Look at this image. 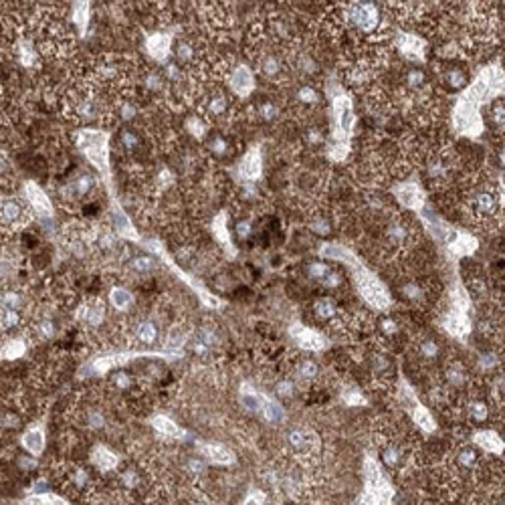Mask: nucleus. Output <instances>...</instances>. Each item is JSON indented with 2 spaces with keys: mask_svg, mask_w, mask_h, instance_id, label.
Returning <instances> with one entry per match:
<instances>
[{
  "mask_svg": "<svg viewBox=\"0 0 505 505\" xmlns=\"http://www.w3.org/2000/svg\"><path fill=\"white\" fill-rule=\"evenodd\" d=\"M459 160L455 152H451V148H437L435 152H430V156L426 158V178L428 184L435 190H445L451 186L455 172H457Z\"/></svg>",
  "mask_w": 505,
  "mask_h": 505,
  "instance_id": "obj_11",
  "label": "nucleus"
},
{
  "mask_svg": "<svg viewBox=\"0 0 505 505\" xmlns=\"http://www.w3.org/2000/svg\"><path fill=\"white\" fill-rule=\"evenodd\" d=\"M285 459L293 461L303 469H309L321 453V441L314 428L293 426L285 433Z\"/></svg>",
  "mask_w": 505,
  "mask_h": 505,
  "instance_id": "obj_7",
  "label": "nucleus"
},
{
  "mask_svg": "<svg viewBox=\"0 0 505 505\" xmlns=\"http://www.w3.org/2000/svg\"><path fill=\"white\" fill-rule=\"evenodd\" d=\"M340 398L346 402L347 407H366L368 404V400L364 398V395L358 390V388H344L342 392H340Z\"/></svg>",
  "mask_w": 505,
  "mask_h": 505,
  "instance_id": "obj_54",
  "label": "nucleus"
},
{
  "mask_svg": "<svg viewBox=\"0 0 505 505\" xmlns=\"http://www.w3.org/2000/svg\"><path fill=\"white\" fill-rule=\"evenodd\" d=\"M396 51L407 59V61H423L426 57V49H428V41L418 37V34H411V32H402L395 39Z\"/></svg>",
  "mask_w": 505,
  "mask_h": 505,
  "instance_id": "obj_24",
  "label": "nucleus"
},
{
  "mask_svg": "<svg viewBox=\"0 0 505 505\" xmlns=\"http://www.w3.org/2000/svg\"><path fill=\"white\" fill-rule=\"evenodd\" d=\"M435 71L439 73L441 81L449 87V89H455L461 91L469 85V77L465 73L463 67L455 65V61H445V63H435Z\"/></svg>",
  "mask_w": 505,
  "mask_h": 505,
  "instance_id": "obj_28",
  "label": "nucleus"
},
{
  "mask_svg": "<svg viewBox=\"0 0 505 505\" xmlns=\"http://www.w3.org/2000/svg\"><path fill=\"white\" fill-rule=\"evenodd\" d=\"M305 142L307 146H319V143L326 142V136H324V132L319 129V127H307V132H305Z\"/></svg>",
  "mask_w": 505,
  "mask_h": 505,
  "instance_id": "obj_59",
  "label": "nucleus"
},
{
  "mask_svg": "<svg viewBox=\"0 0 505 505\" xmlns=\"http://www.w3.org/2000/svg\"><path fill=\"white\" fill-rule=\"evenodd\" d=\"M356 129V111L352 97L338 91L332 99V142L328 146V156L333 162H342L350 154V140Z\"/></svg>",
  "mask_w": 505,
  "mask_h": 505,
  "instance_id": "obj_5",
  "label": "nucleus"
},
{
  "mask_svg": "<svg viewBox=\"0 0 505 505\" xmlns=\"http://www.w3.org/2000/svg\"><path fill=\"white\" fill-rule=\"evenodd\" d=\"M129 338H132L134 346H158L160 340H162V326L158 324V319H154V317H140L138 321H134Z\"/></svg>",
  "mask_w": 505,
  "mask_h": 505,
  "instance_id": "obj_20",
  "label": "nucleus"
},
{
  "mask_svg": "<svg viewBox=\"0 0 505 505\" xmlns=\"http://www.w3.org/2000/svg\"><path fill=\"white\" fill-rule=\"evenodd\" d=\"M75 143L83 156L106 178H110V134L101 129H79L75 134Z\"/></svg>",
  "mask_w": 505,
  "mask_h": 505,
  "instance_id": "obj_10",
  "label": "nucleus"
},
{
  "mask_svg": "<svg viewBox=\"0 0 505 505\" xmlns=\"http://www.w3.org/2000/svg\"><path fill=\"white\" fill-rule=\"evenodd\" d=\"M186 505H215L206 495L203 493H192V497L186 499Z\"/></svg>",
  "mask_w": 505,
  "mask_h": 505,
  "instance_id": "obj_62",
  "label": "nucleus"
},
{
  "mask_svg": "<svg viewBox=\"0 0 505 505\" xmlns=\"http://www.w3.org/2000/svg\"><path fill=\"white\" fill-rule=\"evenodd\" d=\"M25 196H27V203L31 206V210H34L39 217H43V219H51L53 217V203L47 196V192L41 186H37L34 182H27Z\"/></svg>",
  "mask_w": 505,
  "mask_h": 505,
  "instance_id": "obj_30",
  "label": "nucleus"
},
{
  "mask_svg": "<svg viewBox=\"0 0 505 505\" xmlns=\"http://www.w3.org/2000/svg\"><path fill=\"white\" fill-rule=\"evenodd\" d=\"M332 271V267L328 265V263H321V261H314V263H309L307 265V277L309 279H314V281H324L326 277H328V273Z\"/></svg>",
  "mask_w": 505,
  "mask_h": 505,
  "instance_id": "obj_57",
  "label": "nucleus"
},
{
  "mask_svg": "<svg viewBox=\"0 0 505 505\" xmlns=\"http://www.w3.org/2000/svg\"><path fill=\"white\" fill-rule=\"evenodd\" d=\"M504 101H501V99H493L490 103V120L499 132H504Z\"/></svg>",
  "mask_w": 505,
  "mask_h": 505,
  "instance_id": "obj_55",
  "label": "nucleus"
},
{
  "mask_svg": "<svg viewBox=\"0 0 505 505\" xmlns=\"http://www.w3.org/2000/svg\"><path fill=\"white\" fill-rule=\"evenodd\" d=\"M378 457L380 463L392 471L395 475H407L412 471L416 457H418V445L402 426L386 425L378 430Z\"/></svg>",
  "mask_w": 505,
  "mask_h": 505,
  "instance_id": "obj_3",
  "label": "nucleus"
},
{
  "mask_svg": "<svg viewBox=\"0 0 505 505\" xmlns=\"http://www.w3.org/2000/svg\"><path fill=\"white\" fill-rule=\"evenodd\" d=\"M261 421L267 423L271 426L283 425L285 421V409L281 407L279 400H275L273 396H269L263 392V404H261V412H259Z\"/></svg>",
  "mask_w": 505,
  "mask_h": 505,
  "instance_id": "obj_36",
  "label": "nucleus"
},
{
  "mask_svg": "<svg viewBox=\"0 0 505 505\" xmlns=\"http://www.w3.org/2000/svg\"><path fill=\"white\" fill-rule=\"evenodd\" d=\"M156 269V261L148 255H136L127 261V271L134 275H150Z\"/></svg>",
  "mask_w": 505,
  "mask_h": 505,
  "instance_id": "obj_45",
  "label": "nucleus"
},
{
  "mask_svg": "<svg viewBox=\"0 0 505 505\" xmlns=\"http://www.w3.org/2000/svg\"><path fill=\"white\" fill-rule=\"evenodd\" d=\"M226 85H229V91L235 94L241 99L249 97L257 87V81H255V73L249 65L238 63L235 65L229 73H226Z\"/></svg>",
  "mask_w": 505,
  "mask_h": 505,
  "instance_id": "obj_22",
  "label": "nucleus"
},
{
  "mask_svg": "<svg viewBox=\"0 0 505 505\" xmlns=\"http://www.w3.org/2000/svg\"><path fill=\"white\" fill-rule=\"evenodd\" d=\"M235 233H237V237L241 241H247V238L252 235V222L251 219H243V221L237 222V226H235Z\"/></svg>",
  "mask_w": 505,
  "mask_h": 505,
  "instance_id": "obj_60",
  "label": "nucleus"
},
{
  "mask_svg": "<svg viewBox=\"0 0 505 505\" xmlns=\"http://www.w3.org/2000/svg\"><path fill=\"white\" fill-rule=\"evenodd\" d=\"M75 317L81 326H85L87 330H97L103 319H106V305L99 298H89V300L81 301V305L75 312Z\"/></svg>",
  "mask_w": 505,
  "mask_h": 505,
  "instance_id": "obj_26",
  "label": "nucleus"
},
{
  "mask_svg": "<svg viewBox=\"0 0 505 505\" xmlns=\"http://www.w3.org/2000/svg\"><path fill=\"white\" fill-rule=\"evenodd\" d=\"M200 117L206 124H226L235 115V99L221 87H210L200 97Z\"/></svg>",
  "mask_w": 505,
  "mask_h": 505,
  "instance_id": "obj_12",
  "label": "nucleus"
},
{
  "mask_svg": "<svg viewBox=\"0 0 505 505\" xmlns=\"http://www.w3.org/2000/svg\"><path fill=\"white\" fill-rule=\"evenodd\" d=\"M23 447L29 455H41L45 451V428L43 426H34L31 430L25 433L23 437Z\"/></svg>",
  "mask_w": 505,
  "mask_h": 505,
  "instance_id": "obj_40",
  "label": "nucleus"
},
{
  "mask_svg": "<svg viewBox=\"0 0 505 505\" xmlns=\"http://www.w3.org/2000/svg\"><path fill=\"white\" fill-rule=\"evenodd\" d=\"M421 219L425 222L426 231H430L437 241H441L451 255H455V257H469V255H473V252L477 251L479 241H477L471 233L459 231L455 226H451L449 222L441 221V219H435V217L421 215Z\"/></svg>",
  "mask_w": 505,
  "mask_h": 505,
  "instance_id": "obj_9",
  "label": "nucleus"
},
{
  "mask_svg": "<svg viewBox=\"0 0 505 505\" xmlns=\"http://www.w3.org/2000/svg\"><path fill=\"white\" fill-rule=\"evenodd\" d=\"M319 101H321L319 91L312 83H301L295 89H291V94H289V108L301 117L312 115V111L317 110Z\"/></svg>",
  "mask_w": 505,
  "mask_h": 505,
  "instance_id": "obj_17",
  "label": "nucleus"
},
{
  "mask_svg": "<svg viewBox=\"0 0 505 505\" xmlns=\"http://www.w3.org/2000/svg\"><path fill=\"white\" fill-rule=\"evenodd\" d=\"M25 350H27V344H25L23 340H11V342H6L4 347H2L0 358H4V360H16V358H20V356L25 354Z\"/></svg>",
  "mask_w": 505,
  "mask_h": 505,
  "instance_id": "obj_52",
  "label": "nucleus"
},
{
  "mask_svg": "<svg viewBox=\"0 0 505 505\" xmlns=\"http://www.w3.org/2000/svg\"><path fill=\"white\" fill-rule=\"evenodd\" d=\"M152 426L158 430L162 437H166V439H178V437H182V428L176 425L172 418H168V416H164V414L154 416V418H152Z\"/></svg>",
  "mask_w": 505,
  "mask_h": 505,
  "instance_id": "obj_43",
  "label": "nucleus"
},
{
  "mask_svg": "<svg viewBox=\"0 0 505 505\" xmlns=\"http://www.w3.org/2000/svg\"><path fill=\"white\" fill-rule=\"evenodd\" d=\"M295 388H298V384L293 382V380L289 378V376H283V378H279L275 382V396L277 398H291V396L295 395Z\"/></svg>",
  "mask_w": 505,
  "mask_h": 505,
  "instance_id": "obj_53",
  "label": "nucleus"
},
{
  "mask_svg": "<svg viewBox=\"0 0 505 505\" xmlns=\"http://www.w3.org/2000/svg\"><path fill=\"white\" fill-rule=\"evenodd\" d=\"M416 243V226L409 219L392 215L380 235V252L386 261H395L400 257H407Z\"/></svg>",
  "mask_w": 505,
  "mask_h": 505,
  "instance_id": "obj_6",
  "label": "nucleus"
},
{
  "mask_svg": "<svg viewBox=\"0 0 505 505\" xmlns=\"http://www.w3.org/2000/svg\"><path fill=\"white\" fill-rule=\"evenodd\" d=\"M289 378L293 380L298 386H314L321 380V366L312 360V358H293L289 360Z\"/></svg>",
  "mask_w": 505,
  "mask_h": 505,
  "instance_id": "obj_18",
  "label": "nucleus"
},
{
  "mask_svg": "<svg viewBox=\"0 0 505 505\" xmlns=\"http://www.w3.org/2000/svg\"><path fill=\"white\" fill-rule=\"evenodd\" d=\"M172 37L166 32H154V34L146 37V51L156 61H166L168 55L172 53Z\"/></svg>",
  "mask_w": 505,
  "mask_h": 505,
  "instance_id": "obj_33",
  "label": "nucleus"
},
{
  "mask_svg": "<svg viewBox=\"0 0 505 505\" xmlns=\"http://www.w3.org/2000/svg\"><path fill=\"white\" fill-rule=\"evenodd\" d=\"M390 194L396 198V203L398 205H402L404 208H409V210H414V212H423V208H425V188L418 184V182H414V180H407V182H398L395 184L392 188H390Z\"/></svg>",
  "mask_w": 505,
  "mask_h": 505,
  "instance_id": "obj_16",
  "label": "nucleus"
},
{
  "mask_svg": "<svg viewBox=\"0 0 505 505\" xmlns=\"http://www.w3.org/2000/svg\"><path fill=\"white\" fill-rule=\"evenodd\" d=\"M467 217L481 226H497L504 222V184L485 182L469 188L463 198Z\"/></svg>",
  "mask_w": 505,
  "mask_h": 505,
  "instance_id": "obj_4",
  "label": "nucleus"
},
{
  "mask_svg": "<svg viewBox=\"0 0 505 505\" xmlns=\"http://www.w3.org/2000/svg\"><path fill=\"white\" fill-rule=\"evenodd\" d=\"M89 13H91L89 2H73V6H71V20L75 23V27L81 34L85 32L87 25H89Z\"/></svg>",
  "mask_w": 505,
  "mask_h": 505,
  "instance_id": "obj_46",
  "label": "nucleus"
},
{
  "mask_svg": "<svg viewBox=\"0 0 505 505\" xmlns=\"http://www.w3.org/2000/svg\"><path fill=\"white\" fill-rule=\"evenodd\" d=\"M210 229H212V237L217 238V243L221 245L224 251H229V257H235L237 255V247L231 238L229 233V215L226 212H219L212 222H210Z\"/></svg>",
  "mask_w": 505,
  "mask_h": 505,
  "instance_id": "obj_32",
  "label": "nucleus"
},
{
  "mask_svg": "<svg viewBox=\"0 0 505 505\" xmlns=\"http://www.w3.org/2000/svg\"><path fill=\"white\" fill-rule=\"evenodd\" d=\"M25 319V314L20 312H11V309H0V332H13L20 328Z\"/></svg>",
  "mask_w": 505,
  "mask_h": 505,
  "instance_id": "obj_50",
  "label": "nucleus"
},
{
  "mask_svg": "<svg viewBox=\"0 0 505 505\" xmlns=\"http://www.w3.org/2000/svg\"><path fill=\"white\" fill-rule=\"evenodd\" d=\"M91 465L99 473H111L120 467V457L106 445H95L91 449Z\"/></svg>",
  "mask_w": 505,
  "mask_h": 505,
  "instance_id": "obj_34",
  "label": "nucleus"
},
{
  "mask_svg": "<svg viewBox=\"0 0 505 505\" xmlns=\"http://www.w3.org/2000/svg\"><path fill=\"white\" fill-rule=\"evenodd\" d=\"M340 285H342V275H340L338 271H333V269L328 273V277L321 281V287H324V289H330V291L338 289Z\"/></svg>",
  "mask_w": 505,
  "mask_h": 505,
  "instance_id": "obj_61",
  "label": "nucleus"
},
{
  "mask_svg": "<svg viewBox=\"0 0 505 505\" xmlns=\"http://www.w3.org/2000/svg\"><path fill=\"white\" fill-rule=\"evenodd\" d=\"M396 293L402 301H407L412 307H426L433 300V285L428 277L409 275L402 277L396 285Z\"/></svg>",
  "mask_w": 505,
  "mask_h": 505,
  "instance_id": "obj_14",
  "label": "nucleus"
},
{
  "mask_svg": "<svg viewBox=\"0 0 505 505\" xmlns=\"http://www.w3.org/2000/svg\"><path fill=\"white\" fill-rule=\"evenodd\" d=\"M312 314L316 317L319 324H328L332 328L333 324L340 319V316L344 314V309L340 307V303L330 298V295H324V298H317L312 305Z\"/></svg>",
  "mask_w": 505,
  "mask_h": 505,
  "instance_id": "obj_29",
  "label": "nucleus"
},
{
  "mask_svg": "<svg viewBox=\"0 0 505 505\" xmlns=\"http://www.w3.org/2000/svg\"><path fill=\"white\" fill-rule=\"evenodd\" d=\"M77 423H79L81 428L99 433V430H106L110 426V414L103 411V404L87 402L77 411Z\"/></svg>",
  "mask_w": 505,
  "mask_h": 505,
  "instance_id": "obj_25",
  "label": "nucleus"
},
{
  "mask_svg": "<svg viewBox=\"0 0 505 505\" xmlns=\"http://www.w3.org/2000/svg\"><path fill=\"white\" fill-rule=\"evenodd\" d=\"M206 150L217 158H229L233 154V146L229 142V138H224L222 134H215L212 138H206Z\"/></svg>",
  "mask_w": 505,
  "mask_h": 505,
  "instance_id": "obj_42",
  "label": "nucleus"
},
{
  "mask_svg": "<svg viewBox=\"0 0 505 505\" xmlns=\"http://www.w3.org/2000/svg\"><path fill=\"white\" fill-rule=\"evenodd\" d=\"M31 219L29 206L16 198H0V226L20 229Z\"/></svg>",
  "mask_w": 505,
  "mask_h": 505,
  "instance_id": "obj_21",
  "label": "nucleus"
},
{
  "mask_svg": "<svg viewBox=\"0 0 505 505\" xmlns=\"http://www.w3.org/2000/svg\"><path fill=\"white\" fill-rule=\"evenodd\" d=\"M238 402L247 412L259 414L261 412V404H263V392L257 390L249 382H243V386L238 390Z\"/></svg>",
  "mask_w": 505,
  "mask_h": 505,
  "instance_id": "obj_38",
  "label": "nucleus"
},
{
  "mask_svg": "<svg viewBox=\"0 0 505 505\" xmlns=\"http://www.w3.org/2000/svg\"><path fill=\"white\" fill-rule=\"evenodd\" d=\"M307 224H309V229H312L316 235H321V237H328V235H332L333 233L332 221H330L328 212H324V210H316Z\"/></svg>",
  "mask_w": 505,
  "mask_h": 505,
  "instance_id": "obj_47",
  "label": "nucleus"
},
{
  "mask_svg": "<svg viewBox=\"0 0 505 505\" xmlns=\"http://www.w3.org/2000/svg\"><path fill=\"white\" fill-rule=\"evenodd\" d=\"M186 129H188L192 136H196L198 140H205L206 132H208V124H206L200 115H192V117H188V122H186Z\"/></svg>",
  "mask_w": 505,
  "mask_h": 505,
  "instance_id": "obj_56",
  "label": "nucleus"
},
{
  "mask_svg": "<svg viewBox=\"0 0 505 505\" xmlns=\"http://www.w3.org/2000/svg\"><path fill=\"white\" fill-rule=\"evenodd\" d=\"M289 338L295 346L305 352H319L328 346V338L321 332H317L316 328H307L300 321L289 326Z\"/></svg>",
  "mask_w": 505,
  "mask_h": 505,
  "instance_id": "obj_19",
  "label": "nucleus"
},
{
  "mask_svg": "<svg viewBox=\"0 0 505 505\" xmlns=\"http://www.w3.org/2000/svg\"><path fill=\"white\" fill-rule=\"evenodd\" d=\"M255 115L261 120V122H275L279 117V106L273 103V101H261L257 108H255Z\"/></svg>",
  "mask_w": 505,
  "mask_h": 505,
  "instance_id": "obj_51",
  "label": "nucleus"
},
{
  "mask_svg": "<svg viewBox=\"0 0 505 505\" xmlns=\"http://www.w3.org/2000/svg\"><path fill=\"white\" fill-rule=\"evenodd\" d=\"M499 94H504V69H501L499 61H495L493 65H487L485 69H481V73L475 77L471 85H467L463 89V94L455 103L453 129L459 136L477 138L483 134L485 122L479 113V108L485 103L490 106L493 99H497Z\"/></svg>",
  "mask_w": 505,
  "mask_h": 505,
  "instance_id": "obj_1",
  "label": "nucleus"
},
{
  "mask_svg": "<svg viewBox=\"0 0 505 505\" xmlns=\"http://www.w3.org/2000/svg\"><path fill=\"white\" fill-rule=\"evenodd\" d=\"M111 224H113V233H115V235H120V237L124 238H132V241H140L138 231L134 229L129 217H127L120 206H115L113 212H111Z\"/></svg>",
  "mask_w": 505,
  "mask_h": 505,
  "instance_id": "obj_39",
  "label": "nucleus"
},
{
  "mask_svg": "<svg viewBox=\"0 0 505 505\" xmlns=\"http://www.w3.org/2000/svg\"><path fill=\"white\" fill-rule=\"evenodd\" d=\"M411 352L421 366H437L442 358V344L430 333H418L411 340Z\"/></svg>",
  "mask_w": 505,
  "mask_h": 505,
  "instance_id": "obj_15",
  "label": "nucleus"
},
{
  "mask_svg": "<svg viewBox=\"0 0 505 505\" xmlns=\"http://www.w3.org/2000/svg\"><path fill=\"white\" fill-rule=\"evenodd\" d=\"M372 330H378L384 340H392V338H396L398 333L402 332V326H400V321L395 316L388 314V316L378 317L376 319V328H372Z\"/></svg>",
  "mask_w": 505,
  "mask_h": 505,
  "instance_id": "obj_44",
  "label": "nucleus"
},
{
  "mask_svg": "<svg viewBox=\"0 0 505 505\" xmlns=\"http://www.w3.org/2000/svg\"><path fill=\"white\" fill-rule=\"evenodd\" d=\"M0 309H11L25 314L27 309V295L18 287H2L0 289Z\"/></svg>",
  "mask_w": 505,
  "mask_h": 505,
  "instance_id": "obj_37",
  "label": "nucleus"
},
{
  "mask_svg": "<svg viewBox=\"0 0 505 505\" xmlns=\"http://www.w3.org/2000/svg\"><path fill=\"white\" fill-rule=\"evenodd\" d=\"M471 307L473 301L469 298V289L457 283L455 291L451 293V303L441 317V326L453 338L465 340L467 333L471 332Z\"/></svg>",
  "mask_w": 505,
  "mask_h": 505,
  "instance_id": "obj_8",
  "label": "nucleus"
},
{
  "mask_svg": "<svg viewBox=\"0 0 505 505\" xmlns=\"http://www.w3.org/2000/svg\"><path fill=\"white\" fill-rule=\"evenodd\" d=\"M237 174L243 184H255L263 176V154L261 148H251L245 152L237 166Z\"/></svg>",
  "mask_w": 505,
  "mask_h": 505,
  "instance_id": "obj_23",
  "label": "nucleus"
},
{
  "mask_svg": "<svg viewBox=\"0 0 505 505\" xmlns=\"http://www.w3.org/2000/svg\"><path fill=\"white\" fill-rule=\"evenodd\" d=\"M319 255L324 259H330V261H338V263H344L347 267L352 269L354 273V285L358 289V293L362 295V300L374 307L376 312H386L390 309L392 305V295L388 291V287L380 281L378 277L364 267V263L356 257V252L352 251L346 245H340V243H324Z\"/></svg>",
  "mask_w": 505,
  "mask_h": 505,
  "instance_id": "obj_2",
  "label": "nucleus"
},
{
  "mask_svg": "<svg viewBox=\"0 0 505 505\" xmlns=\"http://www.w3.org/2000/svg\"><path fill=\"white\" fill-rule=\"evenodd\" d=\"M198 453L200 457H205L206 461L215 463V465H231L235 463V453L222 445V442H200L198 445Z\"/></svg>",
  "mask_w": 505,
  "mask_h": 505,
  "instance_id": "obj_31",
  "label": "nucleus"
},
{
  "mask_svg": "<svg viewBox=\"0 0 505 505\" xmlns=\"http://www.w3.org/2000/svg\"><path fill=\"white\" fill-rule=\"evenodd\" d=\"M110 303L115 312H127L134 305V293L122 285H115L110 289Z\"/></svg>",
  "mask_w": 505,
  "mask_h": 505,
  "instance_id": "obj_41",
  "label": "nucleus"
},
{
  "mask_svg": "<svg viewBox=\"0 0 505 505\" xmlns=\"http://www.w3.org/2000/svg\"><path fill=\"white\" fill-rule=\"evenodd\" d=\"M27 504L29 505H69L65 504L61 497H57V495H51V493H43V495H32L27 499Z\"/></svg>",
  "mask_w": 505,
  "mask_h": 505,
  "instance_id": "obj_58",
  "label": "nucleus"
},
{
  "mask_svg": "<svg viewBox=\"0 0 505 505\" xmlns=\"http://www.w3.org/2000/svg\"><path fill=\"white\" fill-rule=\"evenodd\" d=\"M34 335L41 340V342H49V340H53L57 332H59V328H57V321L53 319V317H41L37 324H34Z\"/></svg>",
  "mask_w": 505,
  "mask_h": 505,
  "instance_id": "obj_48",
  "label": "nucleus"
},
{
  "mask_svg": "<svg viewBox=\"0 0 505 505\" xmlns=\"http://www.w3.org/2000/svg\"><path fill=\"white\" fill-rule=\"evenodd\" d=\"M94 190L95 176H91L89 172H79L65 184L61 196H63V200H69V203H79V200H85L87 196H91Z\"/></svg>",
  "mask_w": 505,
  "mask_h": 505,
  "instance_id": "obj_27",
  "label": "nucleus"
},
{
  "mask_svg": "<svg viewBox=\"0 0 505 505\" xmlns=\"http://www.w3.org/2000/svg\"><path fill=\"white\" fill-rule=\"evenodd\" d=\"M120 143H122V148L126 150L127 154H134V152H138V148L142 146V138H140V134H138L136 129L124 127V129L120 132Z\"/></svg>",
  "mask_w": 505,
  "mask_h": 505,
  "instance_id": "obj_49",
  "label": "nucleus"
},
{
  "mask_svg": "<svg viewBox=\"0 0 505 505\" xmlns=\"http://www.w3.org/2000/svg\"><path fill=\"white\" fill-rule=\"evenodd\" d=\"M471 442H473L479 451L490 453V455H495V457H499V455L504 453V441H501V437H499L495 430H490V428H487V430L483 428V430L473 433Z\"/></svg>",
  "mask_w": 505,
  "mask_h": 505,
  "instance_id": "obj_35",
  "label": "nucleus"
},
{
  "mask_svg": "<svg viewBox=\"0 0 505 505\" xmlns=\"http://www.w3.org/2000/svg\"><path fill=\"white\" fill-rule=\"evenodd\" d=\"M57 479L65 487V491L73 497L91 499L94 495H97V483H95L94 475L81 465H65L63 471L57 473Z\"/></svg>",
  "mask_w": 505,
  "mask_h": 505,
  "instance_id": "obj_13",
  "label": "nucleus"
}]
</instances>
